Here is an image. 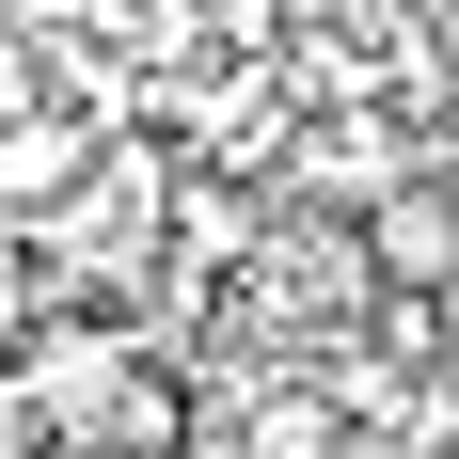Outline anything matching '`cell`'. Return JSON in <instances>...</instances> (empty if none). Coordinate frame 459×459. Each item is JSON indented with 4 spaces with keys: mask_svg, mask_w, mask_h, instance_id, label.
<instances>
[{
    "mask_svg": "<svg viewBox=\"0 0 459 459\" xmlns=\"http://www.w3.org/2000/svg\"><path fill=\"white\" fill-rule=\"evenodd\" d=\"M95 444H111V459H175V444H190V396H175V380H143V365H127V396L95 412Z\"/></svg>",
    "mask_w": 459,
    "mask_h": 459,
    "instance_id": "3957f363",
    "label": "cell"
},
{
    "mask_svg": "<svg viewBox=\"0 0 459 459\" xmlns=\"http://www.w3.org/2000/svg\"><path fill=\"white\" fill-rule=\"evenodd\" d=\"M127 349L143 333H111V317H32L16 333V396H32L48 444H95V412L127 396Z\"/></svg>",
    "mask_w": 459,
    "mask_h": 459,
    "instance_id": "6da1fadb",
    "label": "cell"
},
{
    "mask_svg": "<svg viewBox=\"0 0 459 459\" xmlns=\"http://www.w3.org/2000/svg\"><path fill=\"white\" fill-rule=\"evenodd\" d=\"M349 238H365V285H396V301H444L459 285V175H396L349 206Z\"/></svg>",
    "mask_w": 459,
    "mask_h": 459,
    "instance_id": "7a4b0ae2",
    "label": "cell"
},
{
    "mask_svg": "<svg viewBox=\"0 0 459 459\" xmlns=\"http://www.w3.org/2000/svg\"><path fill=\"white\" fill-rule=\"evenodd\" d=\"M48 428H32V396H16V365H0V459H32Z\"/></svg>",
    "mask_w": 459,
    "mask_h": 459,
    "instance_id": "277c9868",
    "label": "cell"
}]
</instances>
